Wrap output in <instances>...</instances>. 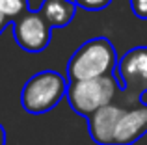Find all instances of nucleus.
Instances as JSON below:
<instances>
[{"mask_svg":"<svg viewBox=\"0 0 147 145\" xmlns=\"http://www.w3.org/2000/svg\"><path fill=\"white\" fill-rule=\"evenodd\" d=\"M13 37L15 43L24 52L37 54V52H43L50 45L52 26L39 13V9H30L28 13H24L21 19L13 22Z\"/></svg>","mask_w":147,"mask_h":145,"instance_id":"5","label":"nucleus"},{"mask_svg":"<svg viewBox=\"0 0 147 145\" xmlns=\"http://www.w3.org/2000/svg\"><path fill=\"white\" fill-rule=\"evenodd\" d=\"M127 108L119 104H108L88 117V132L97 145H115V130Z\"/></svg>","mask_w":147,"mask_h":145,"instance_id":"6","label":"nucleus"},{"mask_svg":"<svg viewBox=\"0 0 147 145\" xmlns=\"http://www.w3.org/2000/svg\"><path fill=\"white\" fill-rule=\"evenodd\" d=\"M130 9L142 21H147V0H129Z\"/></svg>","mask_w":147,"mask_h":145,"instance_id":"11","label":"nucleus"},{"mask_svg":"<svg viewBox=\"0 0 147 145\" xmlns=\"http://www.w3.org/2000/svg\"><path fill=\"white\" fill-rule=\"evenodd\" d=\"M115 78L123 82L121 93L130 108L142 104V95L147 93V47H134L119 58Z\"/></svg>","mask_w":147,"mask_h":145,"instance_id":"4","label":"nucleus"},{"mask_svg":"<svg viewBox=\"0 0 147 145\" xmlns=\"http://www.w3.org/2000/svg\"><path fill=\"white\" fill-rule=\"evenodd\" d=\"M147 134V104L127 108L115 130V145H132Z\"/></svg>","mask_w":147,"mask_h":145,"instance_id":"7","label":"nucleus"},{"mask_svg":"<svg viewBox=\"0 0 147 145\" xmlns=\"http://www.w3.org/2000/svg\"><path fill=\"white\" fill-rule=\"evenodd\" d=\"M117 93H121L117 78L115 75H108L102 78L69 82L65 99L73 112L88 119L97 110L112 104Z\"/></svg>","mask_w":147,"mask_h":145,"instance_id":"3","label":"nucleus"},{"mask_svg":"<svg viewBox=\"0 0 147 145\" xmlns=\"http://www.w3.org/2000/svg\"><path fill=\"white\" fill-rule=\"evenodd\" d=\"M76 7H82L86 11H100L106 9L112 4V0H75Z\"/></svg>","mask_w":147,"mask_h":145,"instance_id":"10","label":"nucleus"},{"mask_svg":"<svg viewBox=\"0 0 147 145\" xmlns=\"http://www.w3.org/2000/svg\"><path fill=\"white\" fill-rule=\"evenodd\" d=\"M7 24H11V22L7 21L6 17H4V15H2V11H0V34H2L4 30H6V26H7Z\"/></svg>","mask_w":147,"mask_h":145,"instance_id":"12","label":"nucleus"},{"mask_svg":"<svg viewBox=\"0 0 147 145\" xmlns=\"http://www.w3.org/2000/svg\"><path fill=\"white\" fill-rule=\"evenodd\" d=\"M117 52L108 37H93L82 43L71 54L67 62V80L80 82V80L102 78L114 75L117 67Z\"/></svg>","mask_w":147,"mask_h":145,"instance_id":"1","label":"nucleus"},{"mask_svg":"<svg viewBox=\"0 0 147 145\" xmlns=\"http://www.w3.org/2000/svg\"><path fill=\"white\" fill-rule=\"evenodd\" d=\"M0 11L13 24L17 19H21L24 13L30 11L28 0H0Z\"/></svg>","mask_w":147,"mask_h":145,"instance_id":"9","label":"nucleus"},{"mask_svg":"<svg viewBox=\"0 0 147 145\" xmlns=\"http://www.w3.org/2000/svg\"><path fill=\"white\" fill-rule=\"evenodd\" d=\"M69 80L58 71L47 69L39 71L26 80L21 91V104L24 112L39 115L47 113L60 104V101L67 95Z\"/></svg>","mask_w":147,"mask_h":145,"instance_id":"2","label":"nucleus"},{"mask_svg":"<svg viewBox=\"0 0 147 145\" xmlns=\"http://www.w3.org/2000/svg\"><path fill=\"white\" fill-rule=\"evenodd\" d=\"M0 145H6V128L0 123Z\"/></svg>","mask_w":147,"mask_h":145,"instance_id":"13","label":"nucleus"},{"mask_svg":"<svg viewBox=\"0 0 147 145\" xmlns=\"http://www.w3.org/2000/svg\"><path fill=\"white\" fill-rule=\"evenodd\" d=\"M39 13L47 19L52 28H65L76 15V4L75 0H43Z\"/></svg>","mask_w":147,"mask_h":145,"instance_id":"8","label":"nucleus"}]
</instances>
